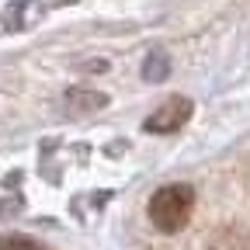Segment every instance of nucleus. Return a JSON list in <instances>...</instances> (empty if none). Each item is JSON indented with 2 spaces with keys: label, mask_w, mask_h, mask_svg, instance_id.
I'll list each match as a JSON object with an SVG mask.
<instances>
[{
  "label": "nucleus",
  "mask_w": 250,
  "mask_h": 250,
  "mask_svg": "<svg viewBox=\"0 0 250 250\" xmlns=\"http://www.w3.org/2000/svg\"><path fill=\"white\" fill-rule=\"evenodd\" d=\"M167 73H170V59H167L164 52H149L146 62H143V80L156 83V80H164Z\"/></svg>",
  "instance_id": "obj_4"
},
{
  "label": "nucleus",
  "mask_w": 250,
  "mask_h": 250,
  "mask_svg": "<svg viewBox=\"0 0 250 250\" xmlns=\"http://www.w3.org/2000/svg\"><path fill=\"white\" fill-rule=\"evenodd\" d=\"M66 104H70V108H77V111H98V108H104V104H108V94L73 87V90H66Z\"/></svg>",
  "instance_id": "obj_3"
},
{
  "label": "nucleus",
  "mask_w": 250,
  "mask_h": 250,
  "mask_svg": "<svg viewBox=\"0 0 250 250\" xmlns=\"http://www.w3.org/2000/svg\"><path fill=\"white\" fill-rule=\"evenodd\" d=\"M195 208V188L191 184H167L149 198V223L160 233H177L188 226Z\"/></svg>",
  "instance_id": "obj_1"
},
{
  "label": "nucleus",
  "mask_w": 250,
  "mask_h": 250,
  "mask_svg": "<svg viewBox=\"0 0 250 250\" xmlns=\"http://www.w3.org/2000/svg\"><path fill=\"white\" fill-rule=\"evenodd\" d=\"M188 118H191V101L188 98H170L143 122V129L153 132V136H167V132H177Z\"/></svg>",
  "instance_id": "obj_2"
},
{
  "label": "nucleus",
  "mask_w": 250,
  "mask_h": 250,
  "mask_svg": "<svg viewBox=\"0 0 250 250\" xmlns=\"http://www.w3.org/2000/svg\"><path fill=\"white\" fill-rule=\"evenodd\" d=\"M0 250H45L39 240H31V236H21V233H7V236H0Z\"/></svg>",
  "instance_id": "obj_5"
}]
</instances>
